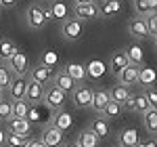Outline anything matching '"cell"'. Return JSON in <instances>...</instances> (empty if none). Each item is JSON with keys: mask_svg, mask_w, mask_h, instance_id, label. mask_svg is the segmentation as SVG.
I'll return each mask as SVG.
<instances>
[{"mask_svg": "<svg viewBox=\"0 0 157 147\" xmlns=\"http://www.w3.org/2000/svg\"><path fill=\"white\" fill-rule=\"evenodd\" d=\"M52 82H55V86L61 88L63 93H71L73 88H75V80H73L67 72H59L57 76H52Z\"/></svg>", "mask_w": 157, "mask_h": 147, "instance_id": "obj_12", "label": "cell"}, {"mask_svg": "<svg viewBox=\"0 0 157 147\" xmlns=\"http://www.w3.org/2000/svg\"><path fill=\"white\" fill-rule=\"evenodd\" d=\"M13 76H15V74L11 72V67L4 65V63H0V88H9Z\"/></svg>", "mask_w": 157, "mask_h": 147, "instance_id": "obj_30", "label": "cell"}, {"mask_svg": "<svg viewBox=\"0 0 157 147\" xmlns=\"http://www.w3.org/2000/svg\"><path fill=\"white\" fill-rule=\"evenodd\" d=\"M134 147H155V141L151 139V141H138Z\"/></svg>", "mask_w": 157, "mask_h": 147, "instance_id": "obj_41", "label": "cell"}, {"mask_svg": "<svg viewBox=\"0 0 157 147\" xmlns=\"http://www.w3.org/2000/svg\"><path fill=\"white\" fill-rule=\"evenodd\" d=\"M40 141H42L46 147H61V143H63V130L55 128V126L50 124V126L44 128V133H42V139H40Z\"/></svg>", "mask_w": 157, "mask_h": 147, "instance_id": "obj_6", "label": "cell"}, {"mask_svg": "<svg viewBox=\"0 0 157 147\" xmlns=\"http://www.w3.org/2000/svg\"><path fill=\"white\" fill-rule=\"evenodd\" d=\"M128 63H130V61H128V57H126V50H117V53L111 57V63H109V67H111V72L117 76V74H120L121 70L128 65Z\"/></svg>", "mask_w": 157, "mask_h": 147, "instance_id": "obj_17", "label": "cell"}, {"mask_svg": "<svg viewBox=\"0 0 157 147\" xmlns=\"http://www.w3.org/2000/svg\"><path fill=\"white\" fill-rule=\"evenodd\" d=\"M121 11L120 0H103V4L98 6V15L103 17H111V15H117Z\"/></svg>", "mask_w": 157, "mask_h": 147, "instance_id": "obj_18", "label": "cell"}, {"mask_svg": "<svg viewBox=\"0 0 157 147\" xmlns=\"http://www.w3.org/2000/svg\"><path fill=\"white\" fill-rule=\"evenodd\" d=\"M29 76H32V82H38V84H48L50 80H52V70L40 63V65H36V67L29 72Z\"/></svg>", "mask_w": 157, "mask_h": 147, "instance_id": "obj_9", "label": "cell"}, {"mask_svg": "<svg viewBox=\"0 0 157 147\" xmlns=\"http://www.w3.org/2000/svg\"><path fill=\"white\" fill-rule=\"evenodd\" d=\"M57 63H59V55H57L55 50H46V53L42 55V65H46V67L52 70Z\"/></svg>", "mask_w": 157, "mask_h": 147, "instance_id": "obj_33", "label": "cell"}, {"mask_svg": "<svg viewBox=\"0 0 157 147\" xmlns=\"http://www.w3.org/2000/svg\"><path fill=\"white\" fill-rule=\"evenodd\" d=\"M128 97H130V88H128V86H124V84L113 86V90L109 93V99H111V101H115V103H120V105Z\"/></svg>", "mask_w": 157, "mask_h": 147, "instance_id": "obj_24", "label": "cell"}, {"mask_svg": "<svg viewBox=\"0 0 157 147\" xmlns=\"http://www.w3.org/2000/svg\"><path fill=\"white\" fill-rule=\"evenodd\" d=\"M136 82H140V84H145V86H151L155 82V70L153 67H138V80Z\"/></svg>", "mask_w": 157, "mask_h": 147, "instance_id": "obj_25", "label": "cell"}, {"mask_svg": "<svg viewBox=\"0 0 157 147\" xmlns=\"http://www.w3.org/2000/svg\"><path fill=\"white\" fill-rule=\"evenodd\" d=\"M44 2H48V0H44Z\"/></svg>", "mask_w": 157, "mask_h": 147, "instance_id": "obj_48", "label": "cell"}, {"mask_svg": "<svg viewBox=\"0 0 157 147\" xmlns=\"http://www.w3.org/2000/svg\"><path fill=\"white\" fill-rule=\"evenodd\" d=\"M90 130H92L97 137H107L109 130H111V128H109L107 118H97V120L92 122V128H90Z\"/></svg>", "mask_w": 157, "mask_h": 147, "instance_id": "obj_27", "label": "cell"}, {"mask_svg": "<svg viewBox=\"0 0 157 147\" xmlns=\"http://www.w3.org/2000/svg\"><path fill=\"white\" fill-rule=\"evenodd\" d=\"M138 141H140V139H138L136 128H126L120 135V147H134Z\"/></svg>", "mask_w": 157, "mask_h": 147, "instance_id": "obj_21", "label": "cell"}, {"mask_svg": "<svg viewBox=\"0 0 157 147\" xmlns=\"http://www.w3.org/2000/svg\"><path fill=\"white\" fill-rule=\"evenodd\" d=\"M73 105L84 109V107H90V101H92V88L88 86H80V88H73Z\"/></svg>", "mask_w": 157, "mask_h": 147, "instance_id": "obj_8", "label": "cell"}, {"mask_svg": "<svg viewBox=\"0 0 157 147\" xmlns=\"http://www.w3.org/2000/svg\"><path fill=\"white\" fill-rule=\"evenodd\" d=\"M2 90H4V88H0V99H2Z\"/></svg>", "mask_w": 157, "mask_h": 147, "instance_id": "obj_47", "label": "cell"}, {"mask_svg": "<svg viewBox=\"0 0 157 147\" xmlns=\"http://www.w3.org/2000/svg\"><path fill=\"white\" fill-rule=\"evenodd\" d=\"M11 116H13V103H11V101H4V99H0V118L9 120Z\"/></svg>", "mask_w": 157, "mask_h": 147, "instance_id": "obj_36", "label": "cell"}, {"mask_svg": "<svg viewBox=\"0 0 157 147\" xmlns=\"http://www.w3.org/2000/svg\"><path fill=\"white\" fill-rule=\"evenodd\" d=\"M90 67H92V74H94V76H98V74L103 76V72H105V65L98 63V61H92V63H90Z\"/></svg>", "mask_w": 157, "mask_h": 147, "instance_id": "obj_39", "label": "cell"}, {"mask_svg": "<svg viewBox=\"0 0 157 147\" xmlns=\"http://www.w3.org/2000/svg\"><path fill=\"white\" fill-rule=\"evenodd\" d=\"M25 147H46V145L38 139V141H27V145H25Z\"/></svg>", "mask_w": 157, "mask_h": 147, "instance_id": "obj_42", "label": "cell"}, {"mask_svg": "<svg viewBox=\"0 0 157 147\" xmlns=\"http://www.w3.org/2000/svg\"><path fill=\"white\" fill-rule=\"evenodd\" d=\"M44 84H38V82H27V90H25V101L27 103H38L44 99Z\"/></svg>", "mask_w": 157, "mask_h": 147, "instance_id": "obj_10", "label": "cell"}, {"mask_svg": "<svg viewBox=\"0 0 157 147\" xmlns=\"http://www.w3.org/2000/svg\"><path fill=\"white\" fill-rule=\"evenodd\" d=\"M121 105H124V107H126V109L134 111V95H130V97L126 99V101H124V103H121Z\"/></svg>", "mask_w": 157, "mask_h": 147, "instance_id": "obj_40", "label": "cell"}, {"mask_svg": "<svg viewBox=\"0 0 157 147\" xmlns=\"http://www.w3.org/2000/svg\"><path fill=\"white\" fill-rule=\"evenodd\" d=\"M9 128H11V133H15V135L27 137L29 130H32V124H29V120H25V118H9Z\"/></svg>", "mask_w": 157, "mask_h": 147, "instance_id": "obj_13", "label": "cell"}, {"mask_svg": "<svg viewBox=\"0 0 157 147\" xmlns=\"http://www.w3.org/2000/svg\"><path fill=\"white\" fill-rule=\"evenodd\" d=\"M109 101H111V99H109V93H107V90H92V101H90V107L101 113V111L105 109V105H107Z\"/></svg>", "mask_w": 157, "mask_h": 147, "instance_id": "obj_16", "label": "cell"}, {"mask_svg": "<svg viewBox=\"0 0 157 147\" xmlns=\"http://www.w3.org/2000/svg\"><path fill=\"white\" fill-rule=\"evenodd\" d=\"M145 126H147V130H149L151 135L157 133V109L155 107H149V109L145 111Z\"/></svg>", "mask_w": 157, "mask_h": 147, "instance_id": "obj_26", "label": "cell"}, {"mask_svg": "<svg viewBox=\"0 0 157 147\" xmlns=\"http://www.w3.org/2000/svg\"><path fill=\"white\" fill-rule=\"evenodd\" d=\"M17 50L19 49H17V44H15L13 40H9V38H0V59L9 61Z\"/></svg>", "mask_w": 157, "mask_h": 147, "instance_id": "obj_19", "label": "cell"}, {"mask_svg": "<svg viewBox=\"0 0 157 147\" xmlns=\"http://www.w3.org/2000/svg\"><path fill=\"white\" fill-rule=\"evenodd\" d=\"M4 145V133H2V130H0V147Z\"/></svg>", "mask_w": 157, "mask_h": 147, "instance_id": "obj_44", "label": "cell"}, {"mask_svg": "<svg viewBox=\"0 0 157 147\" xmlns=\"http://www.w3.org/2000/svg\"><path fill=\"white\" fill-rule=\"evenodd\" d=\"M149 107H151V105H149V101H147L145 95H136V97H134V109H138V111H147Z\"/></svg>", "mask_w": 157, "mask_h": 147, "instance_id": "obj_37", "label": "cell"}, {"mask_svg": "<svg viewBox=\"0 0 157 147\" xmlns=\"http://www.w3.org/2000/svg\"><path fill=\"white\" fill-rule=\"evenodd\" d=\"M27 111H29V103L25 99H19L13 103V116L11 118H27Z\"/></svg>", "mask_w": 157, "mask_h": 147, "instance_id": "obj_28", "label": "cell"}, {"mask_svg": "<svg viewBox=\"0 0 157 147\" xmlns=\"http://www.w3.org/2000/svg\"><path fill=\"white\" fill-rule=\"evenodd\" d=\"M75 19H80V21H84V19H97L101 17L98 15V4L97 2H84V4H75Z\"/></svg>", "mask_w": 157, "mask_h": 147, "instance_id": "obj_4", "label": "cell"}, {"mask_svg": "<svg viewBox=\"0 0 157 147\" xmlns=\"http://www.w3.org/2000/svg\"><path fill=\"white\" fill-rule=\"evenodd\" d=\"M128 30H130V34H132L134 38H138V40H143V38H147V36H149L145 19H140V17H134L132 21L128 23Z\"/></svg>", "mask_w": 157, "mask_h": 147, "instance_id": "obj_14", "label": "cell"}, {"mask_svg": "<svg viewBox=\"0 0 157 147\" xmlns=\"http://www.w3.org/2000/svg\"><path fill=\"white\" fill-rule=\"evenodd\" d=\"M120 111H121V105L120 103H115V101H109L107 105H105V109L101 111L105 118H117L120 116Z\"/></svg>", "mask_w": 157, "mask_h": 147, "instance_id": "obj_32", "label": "cell"}, {"mask_svg": "<svg viewBox=\"0 0 157 147\" xmlns=\"http://www.w3.org/2000/svg\"><path fill=\"white\" fill-rule=\"evenodd\" d=\"M71 124H73L71 113L65 111V109H59V111H57V116H55V120H52V126L59 128V130H63V133H65L67 128H71Z\"/></svg>", "mask_w": 157, "mask_h": 147, "instance_id": "obj_15", "label": "cell"}, {"mask_svg": "<svg viewBox=\"0 0 157 147\" xmlns=\"http://www.w3.org/2000/svg\"><path fill=\"white\" fill-rule=\"evenodd\" d=\"M46 23V17H44V9L40 4H32L27 9V25L32 30H42Z\"/></svg>", "mask_w": 157, "mask_h": 147, "instance_id": "obj_3", "label": "cell"}, {"mask_svg": "<svg viewBox=\"0 0 157 147\" xmlns=\"http://www.w3.org/2000/svg\"><path fill=\"white\" fill-rule=\"evenodd\" d=\"M50 13H52V19H63V17L67 15V9H65V4H61V2H52V4H50Z\"/></svg>", "mask_w": 157, "mask_h": 147, "instance_id": "obj_34", "label": "cell"}, {"mask_svg": "<svg viewBox=\"0 0 157 147\" xmlns=\"http://www.w3.org/2000/svg\"><path fill=\"white\" fill-rule=\"evenodd\" d=\"M145 23H147V32H149L151 36H155L157 34V13H149Z\"/></svg>", "mask_w": 157, "mask_h": 147, "instance_id": "obj_35", "label": "cell"}, {"mask_svg": "<svg viewBox=\"0 0 157 147\" xmlns=\"http://www.w3.org/2000/svg\"><path fill=\"white\" fill-rule=\"evenodd\" d=\"M145 97H147V101H149L151 107H157V93H155V88H147Z\"/></svg>", "mask_w": 157, "mask_h": 147, "instance_id": "obj_38", "label": "cell"}, {"mask_svg": "<svg viewBox=\"0 0 157 147\" xmlns=\"http://www.w3.org/2000/svg\"><path fill=\"white\" fill-rule=\"evenodd\" d=\"M9 95H11L13 101H19V99L25 97V90H27V80L25 76H13L11 84H9Z\"/></svg>", "mask_w": 157, "mask_h": 147, "instance_id": "obj_5", "label": "cell"}, {"mask_svg": "<svg viewBox=\"0 0 157 147\" xmlns=\"http://www.w3.org/2000/svg\"><path fill=\"white\" fill-rule=\"evenodd\" d=\"M84 34V25L80 19H67L63 21V36L67 40H78V38Z\"/></svg>", "mask_w": 157, "mask_h": 147, "instance_id": "obj_7", "label": "cell"}, {"mask_svg": "<svg viewBox=\"0 0 157 147\" xmlns=\"http://www.w3.org/2000/svg\"><path fill=\"white\" fill-rule=\"evenodd\" d=\"M27 137H23V135H15V133H11L9 137H4V143L9 147H25L27 145Z\"/></svg>", "mask_w": 157, "mask_h": 147, "instance_id": "obj_29", "label": "cell"}, {"mask_svg": "<svg viewBox=\"0 0 157 147\" xmlns=\"http://www.w3.org/2000/svg\"><path fill=\"white\" fill-rule=\"evenodd\" d=\"M155 9H157V0H134V11L138 15L155 13Z\"/></svg>", "mask_w": 157, "mask_h": 147, "instance_id": "obj_23", "label": "cell"}, {"mask_svg": "<svg viewBox=\"0 0 157 147\" xmlns=\"http://www.w3.org/2000/svg\"><path fill=\"white\" fill-rule=\"evenodd\" d=\"M63 147H78V143H67V145H63Z\"/></svg>", "mask_w": 157, "mask_h": 147, "instance_id": "obj_46", "label": "cell"}, {"mask_svg": "<svg viewBox=\"0 0 157 147\" xmlns=\"http://www.w3.org/2000/svg\"><path fill=\"white\" fill-rule=\"evenodd\" d=\"M9 67H11V72L15 76H25V74L29 72V59H27V55L21 53V50H17L9 59Z\"/></svg>", "mask_w": 157, "mask_h": 147, "instance_id": "obj_1", "label": "cell"}, {"mask_svg": "<svg viewBox=\"0 0 157 147\" xmlns=\"http://www.w3.org/2000/svg\"><path fill=\"white\" fill-rule=\"evenodd\" d=\"M94 2H97V0H94Z\"/></svg>", "mask_w": 157, "mask_h": 147, "instance_id": "obj_49", "label": "cell"}, {"mask_svg": "<svg viewBox=\"0 0 157 147\" xmlns=\"http://www.w3.org/2000/svg\"><path fill=\"white\" fill-rule=\"evenodd\" d=\"M117 78H120V84L124 86H130L134 84L136 80H138V65H132V63H128L120 74H117Z\"/></svg>", "mask_w": 157, "mask_h": 147, "instance_id": "obj_11", "label": "cell"}, {"mask_svg": "<svg viewBox=\"0 0 157 147\" xmlns=\"http://www.w3.org/2000/svg\"><path fill=\"white\" fill-rule=\"evenodd\" d=\"M65 72L69 74L75 82H78V80H84V76H86L84 65H80V63H71V65H67V70H65Z\"/></svg>", "mask_w": 157, "mask_h": 147, "instance_id": "obj_31", "label": "cell"}, {"mask_svg": "<svg viewBox=\"0 0 157 147\" xmlns=\"http://www.w3.org/2000/svg\"><path fill=\"white\" fill-rule=\"evenodd\" d=\"M126 57H128V61L132 63V65H143V61H145V53H143V49L138 44L128 46L126 49Z\"/></svg>", "mask_w": 157, "mask_h": 147, "instance_id": "obj_22", "label": "cell"}, {"mask_svg": "<svg viewBox=\"0 0 157 147\" xmlns=\"http://www.w3.org/2000/svg\"><path fill=\"white\" fill-rule=\"evenodd\" d=\"M78 4H84V2H94V0H75Z\"/></svg>", "mask_w": 157, "mask_h": 147, "instance_id": "obj_45", "label": "cell"}, {"mask_svg": "<svg viewBox=\"0 0 157 147\" xmlns=\"http://www.w3.org/2000/svg\"><path fill=\"white\" fill-rule=\"evenodd\" d=\"M44 101H46V105L52 107V109H61L63 107V103L67 101V93H63L61 88L52 84L48 90H44Z\"/></svg>", "mask_w": 157, "mask_h": 147, "instance_id": "obj_2", "label": "cell"}, {"mask_svg": "<svg viewBox=\"0 0 157 147\" xmlns=\"http://www.w3.org/2000/svg\"><path fill=\"white\" fill-rule=\"evenodd\" d=\"M17 0H0V6H4V9H9V6H13Z\"/></svg>", "mask_w": 157, "mask_h": 147, "instance_id": "obj_43", "label": "cell"}, {"mask_svg": "<svg viewBox=\"0 0 157 147\" xmlns=\"http://www.w3.org/2000/svg\"><path fill=\"white\" fill-rule=\"evenodd\" d=\"M75 143H78V147H98V137L92 130H82Z\"/></svg>", "mask_w": 157, "mask_h": 147, "instance_id": "obj_20", "label": "cell"}]
</instances>
